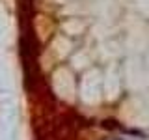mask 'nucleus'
<instances>
[{
  "label": "nucleus",
  "mask_w": 149,
  "mask_h": 140,
  "mask_svg": "<svg viewBox=\"0 0 149 140\" xmlns=\"http://www.w3.org/2000/svg\"><path fill=\"white\" fill-rule=\"evenodd\" d=\"M19 19H32V9H34V0H17Z\"/></svg>",
  "instance_id": "1"
},
{
  "label": "nucleus",
  "mask_w": 149,
  "mask_h": 140,
  "mask_svg": "<svg viewBox=\"0 0 149 140\" xmlns=\"http://www.w3.org/2000/svg\"><path fill=\"white\" fill-rule=\"evenodd\" d=\"M39 140H41V138H39Z\"/></svg>",
  "instance_id": "2"
}]
</instances>
